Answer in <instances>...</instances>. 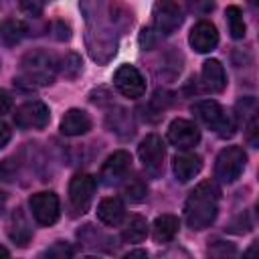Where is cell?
<instances>
[{
    "label": "cell",
    "mask_w": 259,
    "mask_h": 259,
    "mask_svg": "<svg viewBox=\"0 0 259 259\" xmlns=\"http://www.w3.org/2000/svg\"><path fill=\"white\" fill-rule=\"evenodd\" d=\"M219 186L212 180L200 182L184 204V221L192 231H202L212 225L219 214Z\"/></svg>",
    "instance_id": "1"
},
{
    "label": "cell",
    "mask_w": 259,
    "mask_h": 259,
    "mask_svg": "<svg viewBox=\"0 0 259 259\" xmlns=\"http://www.w3.org/2000/svg\"><path fill=\"white\" fill-rule=\"evenodd\" d=\"M57 75V61L47 51H28L20 61V81L28 85H49L55 81Z\"/></svg>",
    "instance_id": "2"
},
{
    "label": "cell",
    "mask_w": 259,
    "mask_h": 259,
    "mask_svg": "<svg viewBox=\"0 0 259 259\" xmlns=\"http://www.w3.org/2000/svg\"><path fill=\"white\" fill-rule=\"evenodd\" d=\"M192 113L210 130H214L221 138H231L233 136V130H235V123L233 119L229 117V113L212 99H206V101H198L196 105H192Z\"/></svg>",
    "instance_id": "3"
},
{
    "label": "cell",
    "mask_w": 259,
    "mask_h": 259,
    "mask_svg": "<svg viewBox=\"0 0 259 259\" xmlns=\"http://www.w3.org/2000/svg\"><path fill=\"white\" fill-rule=\"evenodd\" d=\"M245 164H247V154L243 152V148L229 146V148L221 150L217 160H214V176L221 182L231 184V182L241 178V174L245 170Z\"/></svg>",
    "instance_id": "4"
},
{
    "label": "cell",
    "mask_w": 259,
    "mask_h": 259,
    "mask_svg": "<svg viewBox=\"0 0 259 259\" xmlns=\"http://www.w3.org/2000/svg\"><path fill=\"white\" fill-rule=\"evenodd\" d=\"M184 20L182 8L176 0H156L154 8H152V26L158 34L168 36L174 30L180 28Z\"/></svg>",
    "instance_id": "5"
},
{
    "label": "cell",
    "mask_w": 259,
    "mask_h": 259,
    "mask_svg": "<svg viewBox=\"0 0 259 259\" xmlns=\"http://www.w3.org/2000/svg\"><path fill=\"white\" fill-rule=\"evenodd\" d=\"M138 156H140V162L146 168V172H150L152 176L160 174L162 164H164V156H166V148H164L162 138L156 134H148L138 146Z\"/></svg>",
    "instance_id": "6"
},
{
    "label": "cell",
    "mask_w": 259,
    "mask_h": 259,
    "mask_svg": "<svg viewBox=\"0 0 259 259\" xmlns=\"http://www.w3.org/2000/svg\"><path fill=\"white\" fill-rule=\"evenodd\" d=\"M32 217L38 225L42 227H51L57 223L59 214H61V206H59V196L55 192H36L30 196L28 200Z\"/></svg>",
    "instance_id": "7"
},
{
    "label": "cell",
    "mask_w": 259,
    "mask_h": 259,
    "mask_svg": "<svg viewBox=\"0 0 259 259\" xmlns=\"http://www.w3.org/2000/svg\"><path fill=\"white\" fill-rule=\"evenodd\" d=\"M115 89L130 99H138L146 93V79L134 65H121L113 75Z\"/></svg>",
    "instance_id": "8"
},
{
    "label": "cell",
    "mask_w": 259,
    "mask_h": 259,
    "mask_svg": "<svg viewBox=\"0 0 259 259\" xmlns=\"http://www.w3.org/2000/svg\"><path fill=\"white\" fill-rule=\"evenodd\" d=\"M51 119V111L42 101H26L14 113V123L22 130H42Z\"/></svg>",
    "instance_id": "9"
},
{
    "label": "cell",
    "mask_w": 259,
    "mask_h": 259,
    "mask_svg": "<svg viewBox=\"0 0 259 259\" xmlns=\"http://www.w3.org/2000/svg\"><path fill=\"white\" fill-rule=\"evenodd\" d=\"M95 192V178L91 174H75L69 182V200L77 212H87Z\"/></svg>",
    "instance_id": "10"
},
{
    "label": "cell",
    "mask_w": 259,
    "mask_h": 259,
    "mask_svg": "<svg viewBox=\"0 0 259 259\" xmlns=\"http://www.w3.org/2000/svg\"><path fill=\"white\" fill-rule=\"evenodd\" d=\"M168 142L178 150H190L200 142V130L190 119H174L168 125Z\"/></svg>",
    "instance_id": "11"
},
{
    "label": "cell",
    "mask_w": 259,
    "mask_h": 259,
    "mask_svg": "<svg viewBox=\"0 0 259 259\" xmlns=\"http://www.w3.org/2000/svg\"><path fill=\"white\" fill-rule=\"evenodd\" d=\"M130 166H132V156H130V152L117 150V152H113V154L103 162V166H101V180H103L105 184H115V182H119L121 178H125Z\"/></svg>",
    "instance_id": "12"
},
{
    "label": "cell",
    "mask_w": 259,
    "mask_h": 259,
    "mask_svg": "<svg viewBox=\"0 0 259 259\" xmlns=\"http://www.w3.org/2000/svg\"><path fill=\"white\" fill-rule=\"evenodd\" d=\"M188 42L196 53H210L219 42V32L212 22L200 20L192 26V30L188 34Z\"/></svg>",
    "instance_id": "13"
},
{
    "label": "cell",
    "mask_w": 259,
    "mask_h": 259,
    "mask_svg": "<svg viewBox=\"0 0 259 259\" xmlns=\"http://www.w3.org/2000/svg\"><path fill=\"white\" fill-rule=\"evenodd\" d=\"M172 170L180 182H188L202 170V160H200V156H196L192 152H182V154L174 156Z\"/></svg>",
    "instance_id": "14"
},
{
    "label": "cell",
    "mask_w": 259,
    "mask_h": 259,
    "mask_svg": "<svg viewBox=\"0 0 259 259\" xmlns=\"http://www.w3.org/2000/svg\"><path fill=\"white\" fill-rule=\"evenodd\" d=\"M125 217V206L117 196H107L97 204V219L107 227L121 225Z\"/></svg>",
    "instance_id": "15"
},
{
    "label": "cell",
    "mask_w": 259,
    "mask_h": 259,
    "mask_svg": "<svg viewBox=\"0 0 259 259\" xmlns=\"http://www.w3.org/2000/svg\"><path fill=\"white\" fill-rule=\"evenodd\" d=\"M91 130V117L83 109H69L61 119V132L65 136H83Z\"/></svg>",
    "instance_id": "16"
},
{
    "label": "cell",
    "mask_w": 259,
    "mask_h": 259,
    "mask_svg": "<svg viewBox=\"0 0 259 259\" xmlns=\"http://www.w3.org/2000/svg\"><path fill=\"white\" fill-rule=\"evenodd\" d=\"M202 83L210 93H221L227 87L225 69L217 59H208L202 63Z\"/></svg>",
    "instance_id": "17"
},
{
    "label": "cell",
    "mask_w": 259,
    "mask_h": 259,
    "mask_svg": "<svg viewBox=\"0 0 259 259\" xmlns=\"http://www.w3.org/2000/svg\"><path fill=\"white\" fill-rule=\"evenodd\" d=\"M8 235L14 243H18L20 247H24L30 237H32V229L28 227V221L22 212V208H16L10 217V223H8Z\"/></svg>",
    "instance_id": "18"
},
{
    "label": "cell",
    "mask_w": 259,
    "mask_h": 259,
    "mask_svg": "<svg viewBox=\"0 0 259 259\" xmlns=\"http://www.w3.org/2000/svg\"><path fill=\"white\" fill-rule=\"evenodd\" d=\"M178 233V219L174 214H160L152 225V235L156 243H168Z\"/></svg>",
    "instance_id": "19"
},
{
    "label": "cell",
    "mask_w": 259,
    "mask_h": 259,
    "mask_svg": "<svg viewBox=\"0 0 259 259\" xmlns=\"http://www.w3.org/2000/svg\"><path fill=\"white\" fill-rule=\"evenodd\" d=\"M148 235V221L140 214L130 217V221L125 223L123 231H121V239L125 243H142Z\"/></svg>",
    "instance_id": "20"
},
{
    "label": "cell",
    "mask_w": 259,
    "mask_h": 259,
    "mask_svg": "<svg viewBox=\"0 0 259 259\" xmlns=\"http://www.w3.org/2000/svg\"><path fill=\"white\" fill-rule=\"evenodd\" d=\"M24 34H26V26L20 20H8V22H4V26L0 30V36L8 47H14L16 42H20Z\"/></svg>",
    "instance_id": "21"
},
{
    "label": "cell",
    "mask_w": 259,
    "mask_h": 259,
    "mask_svg": "<svg viewBox=\"0 0 259 259\" xmlns=\"http://www.w3.org/2000/svg\"><path fill=\"white\" fill-rule=\"evenodd\" d=\"M227 14V22H229V32L233 38H243L245 36V20H243V12L239 6H229L225 10Z\"/></svg>",
    "instance_id": "22"
},
{
    "label": "cell",
    "mask_w": 259,
    "mask_h": 259,
    "mask_svg": "<svg viewBox=\"0 0 259 259\" xmlns=\"http://www.w3.org/2000/svg\"><path fill=\"white\" fill-rule=\"evenodd\" d=\"M57 69L65 79H75L81 73V57L77 53H67L61 59V65H57Z\"/></svg>",
    "instance_id": "23"
},
{
    "label": "cell",
    "mask_w": 259,
    "mask_h": 259,
    "mask_svg": "<svg viewBox=\"0 0 259 259\" xmlns=\"http://www.w3.org/2000/svg\"><path fill=\"white\" fill-rule=\"evenodd\" d=\"M146 192H148V188H146V184L140 180V178H132L125 186H123V194L130 198V200H142L144 196H146Z\"/></svg>",
    "instance_id": "24"
},
{
    "label": "cell",
    "mask_w": 259,
    "mask_h": 259,
    "mask_svg": "<svg viewBox=\"0 0 259 259\" xmlns=\"http://www.w3.org/2000/svg\"><path fill=\"white\" fill-rule=\"evenodd\" d=\"M18 8L26 14V16H40L45 10V0H18Z\"/></svg>",
    "instance_id": "25"
},
{
    "label": "cell",
    "mask_w": 259,
    "mask_h": 259,
    "mask_svg": "<svg viewBox=\"0 0 259 259\" xmlns=\"http://www.w3.org/2000/svg\"><path fill=\"white\" fill-rule=\"evenodd\" d=\"M45 255H47V257H71L73 251H71V247H67L65 243H57L55 247L47 249Z\"/></svg>",
    "instance_id": "26"
},
{
    "label": "cell",
    "mask_w": 259,
    "mask_h": 259,
    "mask_svg": "<svg viewBox=\"0 0 259 259\" xmlns=\"http://www.w3.org/2000/svg\"><path fill=\"white\" fill-rule=\"evenodd\" d=\"M53 30H55V38H57V40H69V38H71V28H69V24H65L63 20H57V22L53 24Z\"/></svg>",
    "instance_id": "27"
},
{
    "label": "cell",
    "mask_w": 259,
    "mask_h": 259,
    "mask_svg": "<svg viewBox=\"0 0 259 259\" xmlns=\"http://www.w3.org/2000/svg\"><path fill=\"white\" fill-rule=\"evenodd\" d=\"M257 125H259V121H257V115L253 113L251 119H249V123H247V140H249L251 146H257V134H259Z\"/></svg>",
    "instance_id": "28"
},
{
    "label": "cell",
    "mask_w": 259,
    "mask_h": 259,
    "mask_svg": "<svg viewBox=\"0 0 259 259\" xmlns=\"http://www.w3.org/2000/svg\"><path fill=\"white\" fill-rule=\"evenodd\" d=\"M10 107H12V97H10V93H6L4 89H0V115L8 113Z\"/></svg>",
    "instance_id": "29"
},
{
    "label": "cell",
    "mask_w": 259,
    "mask_h": 259,
    "mask_svg": "<svg viewBox=\"0 0 259 259\" xmlns=\"http://www.w3.org/2000/svg\"><path fill=\"white\" fill-rule=\"evenodd\" d=\"M10 138H12L10 127H8L4 121H0V148H4V146L10 142Z\"/></svg>",
    "instance_id": "30"
},
{
    "label": "cell",
    "mask_w": 259,
    "mask_h": 259,
    "mask_svg": "<svg viewBox=\"0 0 259 259\" xmlns=\"http://www.w3.org/2000/svg\"><path fill=\"white\" fill-rule=\"evenodd\" d=\"M127 257H146V251H132L127 253Z\"/></svg>",
    "instance_id": "31"
},
{
    "label": "cell",
    "mask_w": 259,
    "mask_h": 259,
    "mask_svg": "<svg viewBox=\"0 0 259 259\" xmlns=\"http://www.w3.org/2000/svg\"><path fill=\"white\" fill-rule=\"evenodd\" d=\"M8 255H10V253H8V249L0 245V257H8Z\"/></svg>",
    "instance_id": "32"
},
{
    "label": "cell",
    "mask_w": 259,
    "mask_h": 259,
    "mask_svg": "<svg viewBox=\"0 0 259 259\" xmlns=\"http://www.w3.org/2000/svg\"><path fill=\"white\" fill-rule=\"evenodd\" d=\"M4 202H6V198H4V194L0 192V214H2V210H4Z\"/></svg>",
    "instance_id": "33"
},
{
    "label": "cell",
    "mask_w": 259,
    "mask_h": 259,
    "mask_svg": "<svg viewBox=\"0 0 259 259\" xmlns=\"http://www.w3.org/2000/svg\"><path fill=\"white\" fill-rule=\"evenodd\" d=\"M249 4H251L253 8H257V4H259V0H249Z\"/></svg>",
    "instance_id": "34"
}]
</instances>
